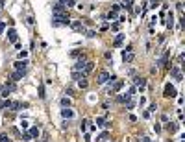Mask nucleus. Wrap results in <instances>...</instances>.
Masks as SVG:
<instances>
[{
	"label": "nucleus",
	"mask_w": 185,
	"mask_h": 142,
	"mask_svg": "<svg viewBox=\"0 0 185 142\" xmlns=\"http://www.w3.org/2000/svg\"><path fill=\"white\" fill-rule=\"evenodd\" d=\"M108 137H109V133H108V131H104V133H102V135L98 137L96 140H104V139H108Z\"/></svg>",
	"instance_id": "nucleus-29"
},
{
	"label": "nucleus",
	"mask_w": 185,
	"mask_h": 142,
	"mask_svg": "<svg viewBox=\"0 0 185 142\" xmlns=\"http://www.w3.org/2000/svg\"><path fill=\"white\" fill-rule=\"evenodd\" d=\"M11 104H13L11 100H2L0 102V109H11Z\"/></svg>",
	"instance_id": "nucleus-16"
},
{
	"label": "nucleus",
	"mask_w": 185,
	"mask_h": 142,
	"mask_svg": "<svg viewBox=\"0 0 185 142\" xmlns=\"http://www.w3.org/2000/svg\"><path fill=\"white\" fill-rule=\"evenodd\" d=\"M13 133H15V135H17V137H21V129H17V127H13Z\"/></svg>",
	"instance_id": "nucleus-36"
},
{
	"label": "nucleus",
	"mask_w": 185,
	"mask_h": 142,
	"mask_svg": "<svg viewBox=\"0 0 185 142\" xmlns=\"http://www.w3.org/2000/svg\"><path fill=\"white\" fill-rule=\"evenodd\" d=\"M172 78H174V80H182V70H180V66H174V68H172Z\"/></svg>",
	"instance_id": "nucleus-12"
},
{
	"label": "nucleus",
	"mask_w": 185,
	"mask_h": 142,
	"mask_svg": "<svg viewBox=\"0 0 185 142\" xmlns=\"http://www.w3.org/2000/svg\"><path fill=\"white\" fill-rule=\"evenodd\" d=\"M61 105H63V107H70V105H72L70 98H63V100H61Z\"/></svg>",
	"instance_id": "nucleus-21"
},
{
	"label": "nucleus",
	"mask_w": 185,
	"mask_h": 142,
	"mask_svg": "<svg viewBox=\"0 0 185 142\" xmlns=\"http://www.w3.org/2000/svg\"><path fill=\"white\" fill-rule=\"evenodd\" d=\"M109 80H111V74H109V72H102L100 76L96 78V83L102 85V83H106V81H109Z\"/></svg>",
	"instance_id": "nucleus-6"
},
{
	"label": "nucleus",
	"mask_w": 185,
	"mask_h": 142,
	"mask_svg": "<svg viewBox=\"0 0 185 142\" xmlns=\"http://www.w3.org/2000/svg\"><path fill=\"white\" fill-rule=\"evenodd\" d=\"M24 76H26V70H15V72L11 74L9 80H11V81H19V80H22Z\"/></svg>",
	"instance_id": "nucleus-4"
},
{
	"label": "nucleus",
	"mask_w": 185,
	"mask_h": 142,
	"mask_svg": "<svg viewBox=\"0 0 185 142\" xmlns=\"http://www.w3.org/2000/svg\"><path fill=\"white\" fill-rule=\"evenodd\" d=\"M87 37H94V30H89L87 31Z\"/></svg>",
	"instance_id": "nucleus-37"
},
{
	"label": "nucleus",
	"mask_w": 185,
	"mask_h": 142,
	"mask_svg": "<svg viewBox=\"0 0 185 142\" xmlns=\"http://www.w3.org/2000/svg\"><path fill=\"white\" fill-rule=\"evenodd\" d=\"M7 39H9V42H17L19 35H17V31H15L13 28H9V30H7Z\"/></svg>",
	"instance_id": "nucleus-8"
},
{
	"label": "nucleus",
	"mask_w": 185,
	"mask_h": 142,
	"mask_svg": "<svg viewBox=\"0 0 185 142\" xmlns=\"http://www.w3.org/2000/svg\"><path fill=\"white\" fill-rule=\"evenodd\" d=\"M102 19H109V21H113V19H117V13L115 11H109V13L106 15V17H102Z\"/></svg>",
	"instance_id": "nucleus-23"
},
{
	"label": "nucleus",
	"mask_w": 185,
	"mask_h": 142,
	"mask_svg": "<svg viewBox=\"0 0 185 142\" xmlns=\"http://www.w3.org/2000/svg\"><path fill=\"white\" fill-rule=\"evenodd\" d=\"M122 59L126 63H132L135 59V56H133V52H122Z\"/></svg>",
	"instance_id": "nucleus-11"
},
{
	"label": "nucleus",
	"mask_w": 185,
	"mask_h": 142,
	"mask_svg": "<svg viewBox=\"0 0 185 142\" xmlns=\"http://www.w3.org/2000/svg\"><path fill=\"white\" fill-rule=\"evenodd\" d=\"M85 65H87V59H85V57H80L76 61V65H74V70H83Z\"/></svg>",
	"instance_id": "nucleus-7"
},
{
	"label": "nucleus",
	"mask_w": 185,
	"mask_h": 142,
	"mask_svg": "<svg viewBox=\"0 0 185 142\" xmlns=\"http://www.w3.org/2000/svg\"><path fill=\"white\" fill-rule=\"evenodd\" d=\"M0 142H11V139L7 135H0Z\"/></svg>",
	"instance_id": "nucleus-27"
},
{
	"label": "nucleus",
	"mask_w": 185,
	"mask_h": 142,
	"mask_svg": "<svg viewBox=\"0 0 185 142\" xmlns=\"http://www.w3.org/2000/svg\"><path fill=\"white\" fill-rule=\"evenodd\" d=\"M78 87H80V89H87V87H89L87 78H80V80H78Z\"/></svg>",
	"instance_id": "nucleus-15"
},
{
	"label": "nucleus",
	"mask_w": 185,
	"mask_h": 142,
	"mask_svg": "<svg viewBox=\"0 0 185 142\" xmlns=\"http://www.w3.org/2000/svg\"><path fill=\"white\" fill-rule=\"evenodd\" d=\"M65 6H67V7H72V6H76V0H65Z\"/></svg>",
	"instance_id": "nucleus-25"
},
{
	"label": "nucleus",
	"mask_w": 185,
	"mask_h": 142,
	"mask_svg": "<svg viewBox=\"0 0 185 142\" xmlns=\"http://www.w3.org/2000/svg\"><path fill=\"white\" fill-rule=\"evenodd\" d=\"M61 116L65 118V120H70V118H74V111L70 107H63L61 109Z\"/></svg>",
	"instance_id": "nucleus-5"
},
{
	"label": "nucleus",
	"mask_w": 185,
	"mask_h": 142,
	"mask_svg": "<svg viewBox=\"0 0 185 142\" xmlns=\"http://www.w3.org/2000/svg\"><path fill=\"white\" fill-rule=\"evenodd\" d=\"M154 129H156V133H159V131H161V125H159V124H156V125H154Z\"/></svg>",
	"instance_id": "nucleus-38"
},
{
	"label": "nucleus",
	"mask_w": 185,
	"mask_h": 142,
	"mask_svg": "<svg viewBox=\"0 0 185 142\" xmlns=\"http://www.w3.org/2000/svg\"><path fill=\"white\" fill-rule=\"evenodd\" d=\"M39 98H45V87H39Z\"/></svg>",
	"instance_id": "nucleus-30"
},
{
	"label": "nucleus",
	"mask_w": 185,
	"mask_h": 142,
	"mask_svg": "<svg viewBox=\"0 0 185 142\" xmlns=\"http://www.w3.org/2000/svg\"><path fill=\"white\" fill-rule=\"evenodd\" d=\"M176 94H178V90L174 89V85H170V83L165 85V90H163V96L165 98H176Z\"/></svg>",
	"instance_id": "nucleus-1"
},
{
	"label": "nucleus",
	"mask_w": 185,
	"mask_h": 142,
	"mask_svg": "<svg viewBox=\"0 0 185 142\" xmlns=\"http://www.w3.org/2000/svg\"><path fill=\"white\" fill-rule=\"evenodd\" d=\"M4 28H6V24H4V22H0V33L4 31Z\"/></svg>",
	"instance_id": "nucleus-39"
},
{
	"label": "nucleus",
	"mask_w": 185,
	"mask_h": 142,
	"mask_svg": "<svg viewBox=\"0 0 185 142\" xmlns=\"http://www.w3.org/2000/svg\"><path fill=\"white\" fill-rule=\"evenodd\" d=\"M119 28H120V26L117 24V22H115V24H111V30H113V31H119Z\"/></svg>",
	"instance_id": "nucleus-34"
},
{
	"label": "nucleus",
	"mask_w": 185,
	"mask_h": 142,
	"mask_svg": "<svg viewBox=\"0 0 185 142\" xmlns=\"http://www.w3.org/2000/svg\"><path fill=\"white\" fill-rule=\"evenodd\" d=\"M150 6L152 7H157V6H159V0H150Z\"/></svg>",
	"instance_id": "nucleus-31"
},
{
	"label": "nucleus",
	"mask_w": 185,
	"mask_h": 142,
	"mask_svg": "<svg viewBox=\"0 0 185 142\" xmlns=\"http://www.w3.org/2000/svg\"><path fill=\"white\" fill-rule=\"evenodd\" d=\"M122 4H124V6H126V7H128V9H130V7L133 6V0H122Z\"/></svg>",
	"instance_id": "nucleus-26"
},
{
	"label": "nucleus",
	"mask_w": 185,
	"mask_h": 142,
	"mask_svg": "<svg viewBox=\"0 0 185 142\" xmlns=\"http://www.w3.org/2000/svg\"><path fill=\"white\" fill-rule=\"evenodd\" d=\"M139 142H152V139H150V137H139Z\"/></svg>",
	"instance_id": "nucleus-28"
},
{
	"label": "nucleus",
	"mask_w": 185,
	"mask_h": 142,
	"mask_svg": "<svg viewBox=\"0 0 185 142\" xmlns=\"http://www.w3.org/2000/svg\"><path fill=\"white\" fill-rule=\"evenodd\" d=\"M156 109H157V105H156V104H152V105H150V107H148V113H154V111H156Z\"/></svg>",
	"instance_id": "nucleus-32"
},
{
	"label": "nucleus",
	"mask_w": 185,
	"mask_h": 142,
	"mask_svg": "<svg viewBox=\"0 0 185 142\" xmlns=\"http://www.w3.org/2000/svg\"><path fill=\"white\" fill-rule=\"evenodd\" d=\"M87 124H89L87 120H81V131H85V127H87Z\"/></svg>",
	"instance_id": "nucleus-33"
},
{
	"label": "nucleus",
	"mask_w": 185,
	"mask_h": 142,
	"mask_svg": "<svg viewBox=\"0 0 185 142\" xmlns=\"http://www.w3.org/2000/svg\"><path fill=\"white\" fill-rule=\"evenodd\" d=\"M9 92H11V90H9V87H7V85L0 87V96H2V98H6V96H7V94H9Z\"/></svg>",
	"instance_id": "nucleus-17"
},
{
	"label": "nucleus",
	"mask_w": 185,
	"mask_h": 142,
	"mask_svg": "<svg viewBox=\"0 0 185 142\" xmlns=\"http://www.w3.org/2000/svg\"><path fill=\"white\" fill-rule=\"evenodd\" d=\"M133 107H135V102H133L132 98H130V100L126 102V109H128V111H133Z\"/></svg>",
	"instance_id": "nucleus-20"
},
{
	"label": "nucleus",
	"mask_w": 185,
	"mask_h": 142,
	"mask_svg": "<svg viewBox=\"0 0 185 142\" xmlns=\"http://www.w3.org/2000/svg\"><path fill=\"white\" fill-rule=\"evenodd\" d=\"M167 28H168V30L174 28V13H172V11L167 15Z\"/></svg>",
	"instance_id": "nucleus-9"
},
{
	"label": "nucleus",
	"mask_w": 185,
	"mask_h": 142,
	"mask_svg": "<svg viewBox=\"0 0 185 142\" xmlns=\"http://www.w3.org/2000/svg\"><path fill=\"white\" fill-rule=\"evenodd\" d=\"M78 54H80V50H72V52H70V56H72V57H76Z\"/></svg>",
	"instance_id": "nucleus-35"
},
{
	"label": "nucleus",
	"mask_w": 185,
	"mask_h": 142,
	"mask_svg": "<svg viewBox=\"0 0 185 142\" xmlns=\"http://www.w3.org/2000/svg\"><path fill=\"white\" fill-rule=\"evenodd\" d=\"M122 42H124V33H119L115 37V41H113V46H120Z\"/></svg>",
	"instance_id": "nucleus-13"
},
{
	"label": "nucleus",
	"mask_w": 185,
	"mask_h": 142,
	"mask_svg": "<svg viewBox=\"0 0 185 142\" xmlns=\"http://www.w3.org/2000/svg\"><path fill=\"white\" fill-rule=\"evenodd\" d=\"M30 105L24 104V102H13L11 104V111H22V109H28Z\"/></svg>",
	"instance_id": "nucleus-3"
},
{
	"label": "nucleus",
	"mask_w": 185,
	"mask_h": 142,
	"mask_svg": "<svg viewBox=\"0 0 185 142\" xmlns=\"http://www.w3.org/2000/svg\"><path fill=\"white\" fill-rule=\"evenodd\" d=\"M96 124L100 125V127H109V122H106V118H96Z\"/></svg>",
	"instance_id": "nucleus-18"
},
{
	"label": "nucleus",
	"mask_w": 185,
	"mask_h": 142,
	"mask_svg": "<svg viewBox=\"0 0 185 142\" xmlns=\"http://www.w3.org/2000/svg\"><path fill=\"white\" fill-rule=\"evenodd\" d=\"M133 83H135L137 90H144V87H146V78H133Z\"/></svg>",
	"instance_id": "nucleus-2"
},
{
	"label": "nucleus",
	"mask_w": 185,
	"mask_h": 142,
	"mask_svg": "<svg viewBox=\"0 0 185 142\" xmlns=\"http://www.w3.org/2000/svg\"><path fill=\"white\" fill-rule=\"evenodd\" d=\"M94 68V63L93 61H87V65H85V68H83V72L85 74H89V72H91V70Z\"/></svg>",
	"instance_id": "nucleus-19"
},
{
	"label": "nucleus",
	"mask_w": 185,
	"mask_h": 142,
	"mask_svg": "<svg viewBox=\"0 0 185 142\" xmlns=\"http://www.w3.org/2000/svg\"><path fill=\"white\" fill-rule=\"evenodd\" d=\"M26 66H28V61H15V70H26Z\"/></svg>",
	"instance_id": "nucleus-10"
},
{
	"label": "nucleus",
	"mask_w": 185,
	"mask_h": 142,
	"mask_svg": "<svg viewBox=\"0 0 185 142\" xmlns=\"http://www.w3.org/2000/svg\"><path fill=\"white\" fill-rule=\"evenodd\" d=\"M135 92H137V87H130V89H128V92H126V94H128V96H133Z\"/></svg>",
	"instance_id": "nucleus-24"
},
{
	"label": "nucleus",
	"mask_w": 185,
	"mask_h": 142,
	"mask_svg": "<svg viewBox=\"0 0 185 142\" xmlns=\"http://www.w3.org/2000/svg\"><path fill=\"white\" fill-rule=\"evenodd\" d=\"M72 30H81V21H76V22H70Z\"/></svg>",
	"instance_id": "nucleus-22"
},
{
	"label": "nucleus",
	"mask_w": 185,
	"mask_h": 142,
	"mask_svg": "<svg viewBox=\"0 0 185 142\" xmlns=\"http://www.w3.org/2000/svg\"><path fill=\"white\" fill-rule=\"evenodd\" d=\"M28 135H30V139H37L39 137V129L37 127H28Z\"/></svg>",
	"instance_id": "nucleus-14"
}]
</instances>
